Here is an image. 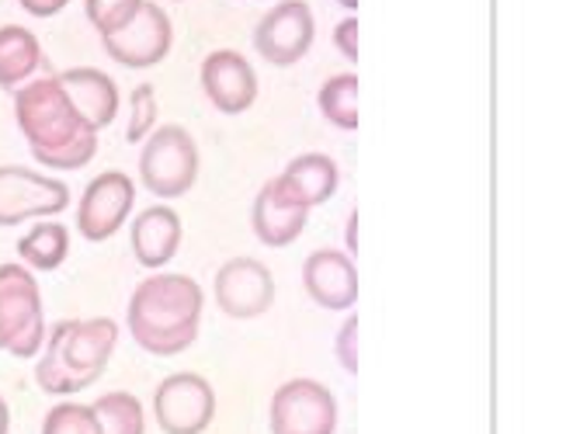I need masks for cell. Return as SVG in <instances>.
I'll return each instance as SVG.
<instances>
[{"label":"cell","instance_id":"3957f363","mask_svg":"<svg viewBox=\"0 0 566 434\" xmlns=\"http://www.w3.org/2000/svg\"><path fill=\"white\" fill-rule=\"evenodd\" d=\"M118 345V324L108 317L60 320L45 337L35 366L39 390L49 396H73L105 375Z\"/></svg>","mask_w":566,"mask_h":434},{"label":"cell","instance_id":"7a4b0ae2","mask_svg":"<svg viewBox=\"0 0 566 434\" xmlns=\"http://www.w3.org/2000/svg\"><path fill=\"white\" fill-rule=\"evenodd\" d=\"M202 306L206 296L199 282L175 272H157L136 285L126 324L133 341L146 354L175 358L188 351L195 345V337H199Z\"/></svg>","mask_w":566,"mask_h":434},{"label":"cell","instance_id":"8fae6325","mask_svg":"<svg viewBox=\"0 0 566 434\" xmlns=\"http://www.w3.org/2000/svg\"><path fill=\"white\" fill-rule=\"evenodd\" d=\"M136 202V184L122 171H105L87 181L77 205V233L91 244H105L129 220Z\"/></svg>","mask_w":566,"mask_h":434},{"label":"cell","instance_id":"ffe728a7","mask_svg":"<svg viewBox=\"0 0 566 434\" xmlns=\"http://www.w3.org/2000/svg\"><path fill=\"white\" fill-rule=\"evenodd\" d=\"M18 257L24 268L35 272H56L70 257V230L56 220H42L18 240Z\"/></svg>","mask_w":566,"mask_h":434},{"label":"cell","instance_id":"d6986e66","mask_svg":"<svg viewBox=\"0 0 566 434\" xmlns=\"http://www.w3.org/2000/svg\"><path fill=\"white\" fill-rule=\"evenodd\" d=\"M42 66V45L24 25L0 29V87H21Z\"/></svg>","mask_w":566,"mask_h":434},{"label":"cell","instance_id":"6da1fadb","mask_svg":"<svg viewBox=\"0 0 566 434\" xmlns=\"http://www.w3.org/2000/svg\"><path fill=\"white\" fill-rule=\"evenodd\" d=\"M14 118L32 157L53 171H81L97 154V133L70 105L56 77L21 84L14 94Z\"/></svg>","mask_w":566,"mask_h":434},{"label":"cell","instance_id":"5b68a950","mask_svg":"<svg viewBox=\"0 0 566 434\" xmlns=\"http://www.w3.org/2000/svg\"><path fill=\"white\" fill-rule=\"evenodd\" d=\"M139 181L157 199H181L199 181V142L185 126H160L143 139Z\"/></svg>","mask_w":566,"mask_h":434},{"label":"cell","instance_id":"e0dca14e","mask_svg":"<svg viewBox=\"0 0 566 434\" xmlns=\"http://www.w3.org/2000/svg\"><path fill=\"white\" fill-rule=\"evenodd\" d=\"M56 81L70 98V105L77 108V115L94 133H102L115 123L118 87L108 74H102V70H94V66H73L66 74H56Z\"/></svg>","mask_w":566,"mask_h":434},{"label":"cell","instance_id":"7402d4cb","mask_svg":"<svg viewBox=\"0 0 566 434\" xmlns=\"http://www.w3.org/2000/svg\"><path fill=\"white\" fill-rule=\"evenodd\" d=\"M94 406L97 424H102V434H146V414L143 403L133 393H105Z\"/></svg>","mask_w":566,"mask_h":434},{"label":"cell","instance_id":"83f0119b","mask_svg":"<svg viewBox=\"0 0 566 434\" xmlns=\"http://www.w3.org/2000/svg\"><path fill=\"white\" fill-rule=\"evenodd\" d=\"M18 4L29 11L32 18H53V14H60L70 0H18Z\"/></svg>","mask_w":566,"mask_h":434},{"label":"cell","instance_id":"4fadbf2b","mask_svg":"<svg viewBox=\"0 0 566 434\" xmlns=\"http://www.w3.org/2000/svg\"><path fill=\"white\" fill-rule=\"evenodd\" d=\"M202 91L212 102L216 112L223 115H243L258 102V74L248 63V56H240L233 50H216L202 60Z\"/></svg>","mask_w":566,"mask_h":434},{"label":"cell","instance_id":"cb8c5ba5","mask_svg":"<svg viewBox=\"0 0 566 434\" xmlns=\"http://www.w3.org/2000/svg\"><path fill=\"white\" fill-rule=\"evenodd\" d=\"M157 87L154 84H139L129 94V129H126V142H143L157 129Z\"/></svg>","mask_w":566,"mask_h":434},{"label":"cell","instance_id":"f1b7e54d","mask_svg":"<svg viewBox=\"0 0 566 434\" xmlns=\"http://www.w3.org/2000/svg\"><path fill=\"white\" fill-rule=\"evenodd\" d=\"M344 240H348V251H352V257H355V254H358V212H352L348 230H344Z\"/></svg>","mask_w":566,"mask_h":434},{"label":"cell","instance_id":"9a60e30c","mask_svg":"<svg viewBox=\"0 0 566 434\" xmlns=\"http://www.w3.org/2000/svg\"><path fill=\"white\" fill-rule=\"evenodd\" d=\"M303 285L316 306L344 313L358 303V268L355 257L344 251H313L303 261Z\"/></svg>","mask_w":566,"mask_h":434},{"label":"cell","instance_id":"484cf974","mask_svg":"<svg viewBox=\"0 0 566 434\" xmlns=\"http://www.w3.org/2000/svg\"><path fill=\"white\" fill-rule=\"evenodd\" d=\"M334 351H337L340 369L348 372V375H358V317H355V313L340 324Z\"/></svg>","mask_w":566,"mask_h":434},{"label":"cell","instance_id":"5bb4252c","mask_svg":"<svg viewBox=\"0 0 566 434\" xmlns=\"http://www.w3.org/2000/svg\"><path fill=\"white\" fill-rule=\"evenodd\" d=\"M306 223H310V209L292 195L282 178L261 184L251 209V226L264 247L295 244V236L306 230Z\"/></svg>","mask_w":566,"mask_h":434},{"label":"cell","instance_id":"4316f807","mask_svg":"<svg viewBox=\"0 0 566 434\" xmlns=\"http://www.w3.org/2000/svg\"><path fill=\"white\" fill-rule=\"evenodd\" d=\"M334 45H337V53H340L344 60L358 63V18H355V14H352V18H344L340 25L334 29Z\"/></svg>","mask_w":566,"mask_h":434},{"label":"cell","instance_id":"2e32d148","mask_svg":"<svg viewBox=\"0 0 566 434\" xmlns=\"http://www.w3.org/2000/svg\"><path fill=\"white\" fill-rule=\"evenodd\" d=\"M181 236H185L181 215L170 209V205H150V209H143L136 220H133V230H129L136 261L143 264V268H154V272L157 268H167V264L178 257Z\"/></svg>","mask_w":566,"mask_h":434},{"label":"cell","instance_id":"9c48e42d","mask_svg":"<svg viewBox=\"0 0 566 434\" xmlns=\"http://www.w3.org/2000/svg\"><path fill=\"white\" fill-rule=\"evenodd\" d=\"M105 53L129 70H150L167 60L170 42H175V29H170V18L164 8H157L154 0H143L139 11L118 25L115 32L102 35Z\"/></svg>","mask_w":566,"mask_h":434},{"label":"cell","instance_id":"4dcf8cb0","mask_svg":"<svg viewBox=\"0 0 566 434\" xmlns=\"http://www.w3.org/2000/svg\"><path fill=\"white\" fill-rule=\"evenodd\" d=\"M337 4H340V8H348L352 14L358 11V0H337Z\"/></svg>","mask_w":566,"mask_h":434},{"label":"cell","instance_id":"f546056e","mask_svg":"<svg viewBox=\"0 0 566 434\" xmlns=\"http://www.w3.org/2000/svg\"><path fill=\"white\" fill-rule=\"evenodd\" d=\"M11 431V410H8V400L0 396V434Z\"/></svg>","mask_w":566,"mask_h":434},{"label":"cell","instance_id":"52a82bcc","mask_svg":"<svg viewBox=\"0 0 566 434\" xmlns=\"http://www.w3.org/2000/svg\"><path fill=\"white\" fill-rule=\"evenodd\" d=\"M70 205V188L45 178L32 167H0V226H18L24 220H53Z\"/></svg>","mask_w":566,"mask_h":434},{"label":"cell","instance_id":"603a6c76","mask_svg":"<svg viewBox=\"0 0 566 434\" xmlns=\"http://www.w3.org/2000/svg\"><path fill=\"white\" fill-rule=\"evenodd\" d=\"M42 434H102V424L87 403H56L42 421Z\"/></svg>","mask_w":566,"mask_h":434},{"label":"cell","instance_id":"30bf717a","mask_svg":"<svg viewBox=\"0 0 566 434\" xmlns=\"http://www.w3.org/2000/svg\"><path fill=\"white\" fill-rule=\"evenodd\" d=\"M212 296L230 320H258L275 306V278L258 257H230L216 272Z\"/></svg>","mask_w":566,"mask_h":434},{"label":"cell","instance_id":"7c38bea8","mask_svg":"<svg viewBox=\"0 0 566 434\" xmlns=\"http://www.w3.org/2000/svg\"><path fill=\"white\" fill-rule=\"evenodd\" d=\"M313 39H316V21L306 0H282L254 29L258 53L272 66H295L310 53Z\"/></svg>","mask_w":566,"mask_h":434},{"label":"cell","instance_id":"277c9868","mask_svg":"<svg viewBox=\"0 0 566 434\" xmlns=\"http://www.w3.org/2000/svg\"><path fill=\"white\" fill-rule=\"evenodd\" d=\"M45 345V309L39 282L21 264H0V351L35 358Z\"/></svg>","mask_w":566,"mask_h":434},{"label":"cell","instance_id":"d4e9b609","mask_svg":"<svg viewBox=\"0 0 566 434\" xmlns=\"http://www.w3.org/2000/svg\"><path fill=\"white\" fill-rule=\"evenodd\" d=\"M84 4H87L91 25L102 35H108L118 25H126V21L139 11L143 0H84Z\"/></svg>","mask_w":566,"mask_h":434},{"label":"cell","instance_id":"8992f818","mask_svg":"<svg viewBox=\"0 0 566 434\" xmlns=\"http://www.w3.org/2000/svg\"><path fill=\"white\" fill-rule=\"evenodd\" d=\"M268 424H272V434H334L337 400L324 382L289 379L272 396Z\"/></svg>","mask_w":566,"mask_h":434},{"label":"cell","instance_id":"ba28073f","mask_svg":"<svg viewBox=\"0 0 566 434\" xmlns=\"http://www.w3.org/2000/svg\"><path fill=\"white\" fill-rule=\"evenodd\" d=\"M154 417L164 434H206L216 417V393L199 372L167 375L154 393Z\"/></svg>","mask_w":566,"mask_h":434},{"label":"cell","instance_id":"ac0fdd59","mask_svg":"<svg viewBox=\"0 0 566 434\" xmlns=\"http://www.w3.org/2000/svg\"><path fill=\"white\" fill-rule=\"evenodd\" d=\"M279 178L285 181V188L306 209H316V205L331 202L337 184H340V171H337V163L327 154H303V157H295Z\"/></svg>","mask_w":566,"mask_h":434},{"label":"cell","instance_id":"44dd1931","mask_svg":"<svg viewBox=\"0 0 566 434\" xmlns=\"http://www.w3.org/2000/svg\"><path fill=\"white\" fill-rule=\"evenodd\" d=\"M316 105L324 112V118L340 129V133H355L358 129V77L355 74H337L331 77L316 94Z\"/></svg>","mask_w":566,"mask_h":434}]
</instances>
